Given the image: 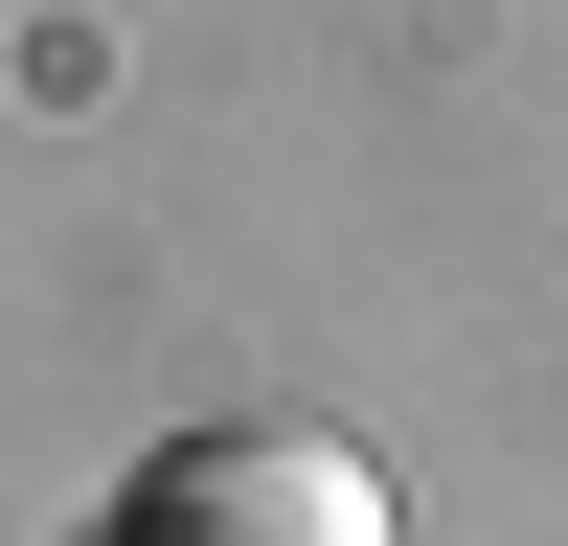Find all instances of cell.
Instances as JSON below:
<instances>
[{
	"label": "cell",
	"mask_w": 568,
	"mask_h": 546,
	"mask_svg": "<svg viewBox=\"0 0 568 546\" xmlns=\"http://www.w3.org/2000/svg\"><path fill=\"white\" fill-rule=\"evenodd\" d=\"M114 546H387V478L342 433H182V455H136Z\"/></svg>",
	"instance_id": "1"
}]
</instances>
